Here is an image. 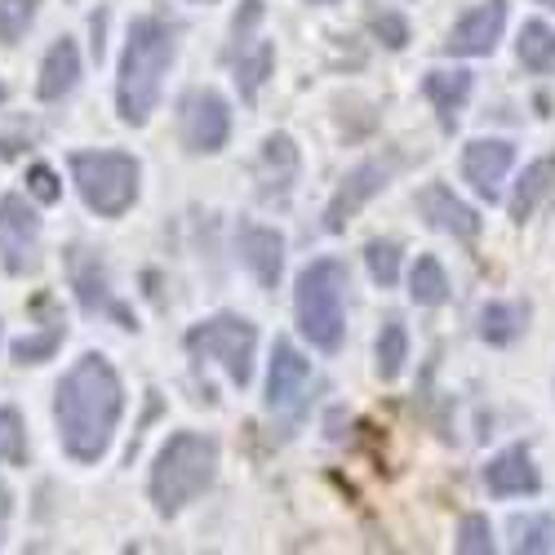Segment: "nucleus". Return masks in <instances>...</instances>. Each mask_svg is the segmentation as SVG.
Here are the masks:
<instances>
[{
	"mask_svg": "<svg viewBox=\"0 0 555 555\" xmlns=\"http://www.w3.org/2000/svg\"><path fill=\"white\" fill-rule=\"evenodd\" d=\"M231 138V107L222 94H214V89H196V94H188V103H182V143H188L192 152H222Z\"/></svg>",
	"mask_w": 555,
	"mask_h": 555,
	"instance_id": "1a4fd4ad",
	"label": "nucleus"
},
{
	"mask_svg": "<svg viewBox=\"0 0 555 555\" xmlns=\"http://www.w3.org/2000/svg\"><path fill=\"white\" fill-rule=\"evenodd\" d=\"M369 31H374V40H383L387 50H404L409 44V23L400 14H369Z\"/></svg>",
	"mask_w": 555,
	"mask_h": 555,
	"instance_id": "2f4dec72",
	"label": "nucleus"
},
{
	"mask_svg": "<svg viewBox=\"0 0 555 555\" xmlns=\"http://www.w3.org/2000/svg\"><path fill=\"white\" fill-rule=\"evenodd\" d=\"M311 5H334V0H311Z\"/></svg>",
	"mask_w": 555,
	"mask_h": 555,
	"instance_id": "f704fd0d",
	"label": "nucleus"
},
{
	"mask_svg": "<svg viewBox=\"0 0 555 555\" xmlns=\"http://www.w3.org/2000/svg\"><path fill=\"white\" fill-rule=\"evenodd\" d=\"M67 271H72V285H76V298H80V307L85 311H112L120 325L129 330V315L112 302V294H107V271H103V262H99V254H89V249H72L67 254Z\"/></svg>",
	"mask_w": 555,
	"mask_h": 555,
	"instance_id": "dca6fc26",
	"label": "nucleus"
},
{
	"mask_svg": "<svg viewBox=\"0 0 555 555\" xmlns=\"http://www.w3.org/2000/svg\"><path fill=\"white\" fill-rule=\"evenodd\" d=\"M0 462H14V467L27 462V431L18 409H0Z\"/></svg>",
	"mask_w": 555,
	"mask_h": 555,
	"instance_id": "bb28decb",
	"label": "nucleus"
},
{
	"mask_svg": "<svg viewBox=\"0 0 555 555\" xmlns=\"http://www.w3.org/2000/svg\"><path fill=\"white\" fill-rule=\"evenodd\" d=\"M485 485H489L493 498H525V493H538V489H542V476H538V467H533L529 444H512V449H502L498 457H489Z\"/></svg>",
	"mask_w": 555,
	"mask_h": 555,
	"instance_id": "4468645a",
	"label": "nucleus"
},
{
	"mask_svg": "<svg viewBox=\"0 0 555 555\" xmlns=\"http://www.w3.org/2000/svg\"><path fill=\"white\" fill-rule=\"evenodd\" d=\"M529 325V307L525 302H485L480 307V338L493 347L516 343Z\"/></svg>",
	"mask_w": 555,
	"mask_h": 555,
	"instance_id": "aec40b11",
	"label": "nucleus"
},
{
	"mask_svg": "<svg viewBox=\"0 0 555 555\" xmlns=\"http://www.w3.org/2000/svg\"><path fill=\"white\" fill-rule=\"evenodd\" d=\"M298 178V147L289 133H271L262 143V160H258V182H262V196H285Z\"/></svg>",
	"mask_w": 555,
	"mask_h": 555,
	"instance_id": "f3484780",
	"label": "nucleus"
},
{
	"mask_svg": "<svg viewBox=\"0 0 555 555\" xmlns=\"http://www.w3.org/2000/svg\"><path fill=\"white\" fill-rule=\"evenodd\" d=\"M236 245H241L245 267L254 271V281L262 289H275V281H281V271H285V236H281V231H271V227H241Z\"/></svg>",
	"mask_w": 555,
	"mask_h": 555,
	"instance_id": "2eb2a0df",
	"label": "nucleus"
},
{
	"mask_svg": "<svg viewBox=\"0 0 555 555\" xmlns=\"http://www.w3.org/2000/svg\"><path fill=\"white\" fill-rule=\"evenodd\" d=\"M516 54L529 72H551L555 67V27H546L542 18L525 23L520 27V44H516Z\"/></svg>",
	"mask_w": 555,
	"mask_h": 555,
	"instance_id": "5701e85b",
	"label": "nucleus"
},
{
	"mask_svg": "<svg viewBox=\"0 0 555 555\" xmlns=\"http://www.w3.org/2000/svg\"><path fill=\"white\" fill-rule=\"evenodd\" d=\"M551 188H555V160H533V165L525 169V178H520V188H516L512 218H516V222L533 218V209L551 196Z\"/></svg>",
	"mask_w": 555,
	"mask_h": 555,
	"instance_id": "412c9836",
	"label": "nucleus"
},
{
	"mask_svg": "<svg viewBox=\"0 0 555 555\" xmlns=\"http://www.w3.org/2000/svg\"><path fill=\"white\" fill-rule=\"evenodd\" d=\"M400 169V156H374V160H360L347 178H343V188L334 192L330 209H325V231H343L369 201H374L387 182L396 178Z\"/></svg>",
	"mask_w": 555,
	"mask_h": 555,
	"instance_id": "0eeeda50",
	"label": "nucleus"
},
{
	"mask_svg": "<svg viewBox=\"0 0 555 555\" xmlns=\"http://www.w3.org/2000/svg\"><path fill=\"white\" fill-rule=\"evenodd\" d=\"M0 520H5V512H0Z\"/></svg>",
	"mask_w": 555,
	"mask_h": 555,
	"instance_id": "4c0bfd02",
	"label": "nucleus"
},
{
	"mask_svg": "<svg viewBox=\"0 0 555 555\" xmlns=\"http://www.w3.org/2000/svg\"><path fill=\"white\" fill-rule=\"evenodd\" d=\"M120 409H125V391H120L116 369L103 356H80L54 396L63 449L76 462H99L116 436Z\"/></svg>",
	"mask_w": 555,
	"mask_h": 555,
	"instance_id": "f257e3e1",
	"label": "nucleus"
},
{
	"mask_svg": "<svg viewBox=\"0 0 555 555\" xmlns=\"http://www.w3.org/2000/svg\"><path fill=\"white\" fill-rule=\"evenodd\" d=\"M254 347H258V330L245 315H214L188 330V351L196 360L222 364V374L236 387H249L254 378Z\"/></svg>",
	"mask_w": 555,
	"mask_h": 555,
	"instance_id": "423d86ee",
	"label": "nucleus"
},
{
	"mask_svg": "<svg viewBox=\"0 0 555 555\" xmlns=\"http://www.w3.org/2000/svg\"><path fill=\"white\" fill-rule=\"evenodd\" d=\"M457 551H462V555H489V551H493V529H489V516H462V529H457Z\"/></svg>",
	"mask_w": 555,
	"mask_h": 555,
	"instance_id": "c756f323",
	"label": "nucleus"
},
{
	"mask_svg": "<svg viewBox=\"0 0 555 555\" xmlns=\"http://www.w3.org/2000/svg\"><path fill=\"white\" fill-rule=\"evenodd\" d=\"M343 298H347V267L338 258H315L302 267L294 307H298V330L311 347H320V351L343 347V334H347Z\"/></svg>",
	"mask_w": 555,
	"mask_h": 555,
	"instance_id": "20e7f679",
	"label": "nucleus"
},
{
	"mask_svg": "<svg viewBox=\"0 0 555 555\" xmlns=\"http://www.w3.org/2000/svg\"><path fill=\"white\" fill-rule=\"evenodd\" d=\"M364 262H369V275H374L383 289H391L400 281V245L396 241H369Z\"/></svg>",
	"mask_w": 555,
	"mask_h": 555,
	"instance_id": "a878e982",
	"label": "nucleus"
},
{
	"mask_svg": "<svg viewBox=\"0 0 555 555\" xmlns=\"http://www.w3.org/2000/svg\"><path fill=\"white\" fill-rule=\"evenodd\" d=\"M423 94H427V103L436 107L440 125H444V129H453V125H457L462 103L472 99V72H462V67H453V72H427Z\"/></svg>",
	"mask_w": 555,
	"mask_h": 555,
	"instance_id": "6ab92c4d",
	"label": "nucleus"
},
{
	"mask_svg": "<svg viewBox=\"0 0 555 555\" xmlns=\"http://www.w3.org/2000/svg\"><path fill=\"white\" fill-rule=\"evenodd\" d=\"M169 67H173V27L160 18H138L125 40L120 85H116V103L129 125H143L156 112Z\"/></svg>",
	"mask_w": 555,
	"mask_h": 555,
	"instance_id": "f03ea898",
	"label": "nucleus"
},
{
	"mask_svg": "<svg viewBox=\"0 0 555 555\" xmlns=\"http://www.w3.org/2000/svg\"><path fill=\"white\" fill-rule=\"evenodd\" d=\"M502 27H506V0H485V5H476L472 14L457 18V27L444 40V50L457 59H485L498 50Z\"/></svg>",
	"mask_w": 555,
	"mask_h": 555,
	"instance_id": "9b49d317",
	"label": "nucleus"
},
{
	"mask_svg": "<svg viewBox=\"0 0 555 555\" xmlns=\"http://www.w3.org/2000/svg\"><path fill=\"white\" fill-rule=\"evenodd\" d=\"M27 192H31L40 205H54V201L63 196V188H59V173H54L50 165H31V169H27Z\"/></svg>",
	"mask_w": 555,
	"mask_h": 555,
	"instance_id": "473e14b6",
	"label": "nucleus"
},
{
	"mask_svg": "<svg viewBox=\"0 0 555 555\" xmlns=\"http://www.w3.org/2000/svg\"><path fill=\"white\" fill-rule=\"evenodd\" d=\"M418 214L436 227V231H444V236H453V241H476L480 236V214L472 209V205H462L444 182H427V188L418 192Z\"/></svg>",
	"mask_w": 555,
	"mask_h": 555,
	"instance_id": "ddd939ff",
	"label": "nucleus"
},
{
	"mask_svg": "<svg viewBox=\"0 0 555 555\" xmlns=\"http://www.w3.org/2000/svg\"><path fill=\"white\" fill-rule=\"evenodd\" d=\"M218 472V440L201 431H178L160 449L152 467V502L160 516H178L192 498H201L214 485Z\"/></svg>",
	"mask_w": 555,
	"mask_h": 555,
	"instance_id": "7ed1b4c3",
	"label": "nucleus"
},
{
	"mask_svg": "<svg viewBox=\"0 0 555 555\" xmlns=\"http://www.w3.org/2000/svg\"><path fill=\"white\" fill-rule=\"evenodd\" d=\"M271 44H258V50L249 54V59H241L236 63V85H241V94L254 103V94H258V85H262V76L271 72Z\"/></svg>",
	"mask_w": 555,
	"mask_h": 555,
	"instance_id": "c85d7f7f",
	"label": "nucleus"
},
{
	"mask_svg": "<svg viewBox=\"0 0 555 555\" xmlns=\"http://www.w3.org/2000/svg\"><path fill=\"white\" fill-rule=\"evenodd\" d=\"M262 18V0H245V14H236V36H245Z\"/></svg>",
	"mask_w": 555,
	"mask_h": 555,
	"instance_id": "72a5a7b5",
	"label": "nucleus"
},
{
	"mask_svg": "<svg viewBox=\"0 0 555 555\" xmlns=\"http://www.w3.org/2000/svg\"><path fill=\"white\" fill-rule=\"evenodd\" d=\"M512 165H516V147L506 143V138H476V143H467V152H462V178H467L489 205L498 201Z\"/></svg>",
	"mask_w": 555,
	"mask_h": 555,
	"instance_id": "f8f14e48",
	"label": "nucleus"
},
{
	"mask_svg": "<svg viewBox=\"0 0 555 555\" xmlns=\"http://www.w3.org/2000/svg\"><path fill=\"white\" fill-rule=\"evenodd\" d=\"M36 249H40V218L23 196H0V258L5 271L23 275L36 267Z\"/></svg>",
	"mask_w": 555,
	"mask_h": 555,
	"instance_id": "9d476101",
	"label": "nucleus"
},
{
	"mask_svg": "<svg viewBox=\"0 0 555 555\" xmlns=\"http://www.w3.org/2000/svg\"><path fill=\"white\" fill-rule=\"evenodd\" d=\"M63 320H54V325L50 330H44L40 338H23V343H14V360L18 364H36V360H44V356H50L59 343H63Z\"/></svg>",
	"mask_w": 555,
	"mask_h": 555,
	"instance_id": "7c9ffc66",
	"label": "nucleus"
},
{
	"mask_svg": "<svg viewBox=\"0 0 555 555\" xmlns=\"http://www.w3.org/2000/svg\"><path fill=\"white\" fill-rule=\"evenodd\" d=\"M36 5H40V0H0V40H5V44L23 40L31 18H36Z\"/></svg>",
	"mask_w": 555,
	"mask_h": 555,
	"instance_id": "cd10ccee",
	"label": "nucleus"
},
{
	"mask_svg": "<svg viewBox=\"0 0 555 555\" xmlns=\"http://www.w3.org/2000/svg\"><path fill=\"white\" fill-rule=\"evenodd\" d=\"M80 80V50H76V40H59L50 54H44V67H40V85H36V94L44 103H59L63 94H72Z\"/></svg>",
	"mask_w": 555,
	"mask_h": 555,
	"instance_id": "a211bd4d",
	"label": "nucleus"
},
{
	"mask_svg": "<svg viewBox=\"0 0 555 555\" xmlns=\"http://www.w3.org/2000/svg\"><path fill=\"white\" fill-rule=\"evenodd\" d=\"M0 99H5V89H0Z\"/></svg>",
	"mask_w": 555,
	"mask_h": 555,
	"instance_id": "e433bc0d",
	"label": "nucleus"
},
{
	"mask_svg": "<svg viewBox=\"0 0 555 555\" xmlns=\"http://www.w3.org/2000/svg\"><path fill=\"white\" fill-rule=\"evenodd\" d=\"M512 551H520V555L555 551V520L551 516H512Z\"/></svg>",
	"mask_w": 555,
	"mask_h": 555,
	"instance_id": "393cba45",
	"label": "nucleus"
},
{
	"mask_svg": "<svg viewBox=\"0 0 555 555\" xmlns=\"http://www.w3.org/2000/svg\"><path fill=\"white\" fill-rule=\"evenodd\" d=\"M542 5H546V10H555V0H542Z\"/></svg>",
	"mask_w": 555,
	"mask_h": 555,
	"instance_id": "c9c22d12",
	"label": "nucleus"
},
{
	"mask_svg": "<svg viewBox=\"0 0 555 555\" xmlns=\"http://www.w3.org/2000/svg\"><path fill=\"white\" fill-rule=\"evenodd\" d=\"M307 387H311V360L294 347V343H275L271 347V374H267V409L285 413V418H302L307 404Z\"/></svg>",
	"mask_w": 555,
	"mask_h": 555,
	"instance_id": "6e6552de",
	"label": "nucleus"
},
{
	"mask_svg": "<svg viewBox=\"0 0 555 555\" xmlns=\"http://www.w3.org/2000/svg\"><path fill=\"white\" fill-rule=\"evenodd\" d=\"M409 298L418 307H440L449 298V275H444L440 258L423 254L418 262H413V271H409Z\"/></svg>",
	"mask_w": 555,
	"mask_h": 555,
	"instance_id": "4be33fe9",
	"label": "nucleus"
},
{
	"mask_svg": "<svg viewBox=\"0 0 555 555\" xmlns=\"http://www.w3.org/2000/svg\"><path fill=\"white\" fill-rule=\"evenodd\" d=\"M72 178L80 201L103 218H120L138 196V165L125 152H76Z\"/></svg>",
	"mask_w": 555,
	"mask_h": 555,
	"instance_id": "39448f33",
	"label": "nucleus"
},
{
	"mask_svg": "<svg viewBox=\"0 0 555 555\" xmlns=\"http://www.w3.org/2000/svg\"><path fill=\"white\" fill-rule=\"evenodd\" d=\"M374 360H378V378L383 383H396L404 374V360H409V334L400 320H387L383 334H378V347H374Z\"/></svg>",
	"mask_w": 555,
	"mask_h": 555,
	"instance_id": "b1692460",
	"label": "nucleus"
}]
</instances>
